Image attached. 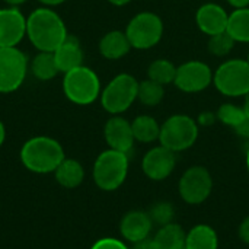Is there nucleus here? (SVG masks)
I'll use <instances>...</instances> for the list:
<instances>
[{
    "mask_svg": "<svg viewBox=\"0 0 249 249\" xmlns=\"http://www.w3.org/2000/svg\"><path fill=\"white\" fill-rule=\"evenodd\" d=\"M4 140H6V128H4V124L0 121V147L3 146Z\"/></svg>",
    "mask_w": 249,
    "mask_h": 249,
    "instance_id": "37",
    "label": "nucleus"
},
{
    "mask_svg": "<svg viewBox=\"0 0 249 249\" xmlns=\"http://www.w3.org/2000/svg\"><path fill=\"white\" fill-rule=\"evenodd\" d=\"M54 177L63 188L73 190L80 187L85 181V168L79 160L66 158L54 171Z\"/></svg>",
    "mask_w": 249,
    "mask_h": 249,
    "instance_id": "19",
    "label": "nucleus"
},
{
    "mask_svg": "<svg viewBox=\"0 0 249 249\" xmlns=\"http://www.w3.org/2000/svg\"><path fill=\"white\" fill-rule=\"evenodd\" d=\"M153 226L155 225L147 212L131 210L123 216L120 222V233L123 241L134 245L144 239H149Z\"/></svg>",
    "mask_w": 249,
    "mask_h": 249,
    "instance_id": "15",
    "label": "nucleus"
},
{
    "mask_svg": "<svg viewBox=\"0 0 249 249\" xmlns=\"http://www.w3.org/2000/svg\"><path fill=\"white\" fill-rule=\"evenodd\" d=\"M238 236H239V239H241L242 244L249 245V216H247L241 222V225L238 228Z\"/></svg>",
    "mask_w": 249,
    "mask_h": 249,
    "instance_id": "32",
    "label": "nucleus"
},
{
    "mask_svg": "<svg viewBox=\"0 0 249 249\" xmlns=\"http://www.w3.org/2000/svg\"><path fill=\"white\" fill-rule=\"evenodd\" d=\"M198 133L197 120L187 114H174L160 124L159 143L175 153L185 152L196 144Z\"/></svg>",
    "mask_w": 249,
    "mask_h": 249,
    "instance_id": "4",
    "label": "nucleus"
},
{
    "mask_svg": "<svg viewBox=\"0 0 249 249\" xmlns=\"http://www.w3.org/2000/svg\"><path fill=\"white\" fill-rule=\"evenodd\" d=\"M128 155L114 150V149H107L102 153L98 155L93 169H92V177L95 185L102 190V191H115L118 190L127 179L128 175Z\"/></svg>",
    "mask_w": 249,
    "mask_h": 249,
    "instance_id": "3",
    "label": "nucleus"
},
{
    "mask_svg": "<svg viewBox=\"0 0 249 249\" xmlns=\"http://www.w3.org/2000/svg\"><path fill=\"white\" fill-rule=\"evenodd\" d=\"M233 9H242V7H249V0H226Z\"/></svg>",
    "mask_w": 249,
    "mask_h": 249,
    "instance_id": "35",
    "label": "nucleus"
},
{
    "mask_svg": "<svg viewBox=\"0 0 249 249\" xmlns=\"http://www.w3.org/2000/svg\"><path fill=\"white\" fill-rule=\"evenodd\" d=\"M28 71L26 55L18 47L0 48V93L18 90Z\"/></svg>",
    "mask_w": 249,
    "mask_h": 249,
    "instance_id": "10",
    "label": "nucleus"
},
{
    "mask_svg": "<svg viewBox=\"0 0 249 249\" xmlns=\"http://www.w3.org/2000/svg\"><path fill=\"white\" fill-rule=\"evenodd\" d=\"M228 20L229 13L225 7L212 1L201 4L196 13V23L198 29L209 36L225 32L228 28Z\"/></svg>",
    "mask_w": 249,
    "mask_h": 249,
    "instance_id": "16",
    "label": "nucleus"
},
{
    "mask_svg": "<svg viewBox=\"0 0 249 249\" xmlns=\"http://www.w3.org/2000/svg\"><path fill=\"white\" fill-rule=\"evenodd\" d=\"M130 249H160L158 247V244L153 239H144L139 244H134L133 248Z\"/></svg>",
    "mask_w": 249,
    "mask_h": 249,
    "instance_id": "34",
    "label": "nucleus"
},
{
    "mask_svg": "<svg viewBox=\"0 0 249 249\" xmlns=\"http://www.w3.org/2000/svg\"><path fill=\"white\" fill-rule=\"evenodd\" d=\"M177 166V153L159 144L149 149L142 159L143 174L156 182H160L172 175Z\"/></svg>",
    "mask_w": 249,
    "mask_h": 249,
    "instance_id": "12",
    "label": "nucleus"
},
{
    "mask_svg": "<svg viewBox=\"0 0 249 249\" xmlns=\"http://www.w3.org/2000/svg\"><path fill=\"white\" fill-rule=\"evenodd\" d=\"M104 139L109 149L130 153L134 146L131 123L121 115H112L104 125Z\"/></svg>",
    "mask_w": 249,
    "mask_h": 249,
    "instance_id": "14",
    "label": "nucleus"
},
{
    "mask_svg": "<svg viewBox=\"0 0 249 249\" xmlns=\"http://www.w3.org/2000/svg\"><path fill=\"white\" fill-rule=\"evenodd\" d=\"M90 249H130L127 247L125 241L117 238H101L98 239Z\"/></svg>",
    "mask_w": 249,
    "mask_h": 249,
    "instance_id": "30",
    "label": "nucleus"
},
{
    "mask_svg": "<svg viewBox=\"0 0 249 249\" xmlns=\"http://www.w3.org/2000/svg\"><path fill=\"white\" fill-rule=\"evenodd\" d=\"M185 238L187 232L182 229V226L172 222L165 226H160L153 241L160 249H179L185 247Z\"/></svg>",
    "mask_w": 249,
    "mask_h": 249,
    "instance_id": "22",
    "label": "nucleus"
},
{
    "mask_svg": "<svg viewBox=\"0 0 249 249\" xmlns=\"http://www.w3.org/2000/svg\"><path fill=\"white\" fill-rule=\"evenodd\" d=\"M216 121H217L216 112H210V111L201 112V114L198 115V118H197V124H198V125H203V127H210V125H213Z\"/></svg>",
    "mask_w": 249,
    "mask_h": 249,
    "instance_id": "31",
    "label": "nucleus"
},
{
    "mask_svg": "<svg viewBox=\"0 0 249 249\" xmlns=\"http://www.w3.org/2000/svg\"><path fill=\"white\" fill-rule=\"evenodd\" d=\"M242 108H244V112H245V115H247V117L249 118V93L244 96V105H242Z\"/></svg>",
    "mask_w": 249,
    "mask_h": 249,
    "instance_id": "38",
    "label": "nucleus"
},
{
    "mask_svg": "<svg viewBox=\"0 0 249 249\" xmlns=\"http://www.w3.org/2000/svg\"><path fill=\"white\" fill-rule=\"evenodd\" d=\"M26 35L38 51L53 53L69 35L63 19L48 7H39L26 18Z\"/></svg>",
    "mask_w": 249,
    "mask_h": 249,
    "instance_id": "1",
    "label": "nucleus"
},
{
    "mask_svg": "<svg viewBox=\"0 0 249 249\" xmlns=\"http://www.w3.org/2000/svg\"><path fill=\"white\" fill-rule=\"evenodd\" d=\"M235 131H236V134L238 136H241V137H244V139H248L249 140V118L247 117L236 128H235Z\"/></svg>",
    "mask_w": 249,
    "mask_h": 249,
    "instance_id": "33",
    "label": "nucleus"
},
{
    "mask_svg": "<svg viewBox=\"0 0 249 249\" xmlns=\"http://www.w3.org/2000/svg\"><path fill=\"white\" fill-rule=\"evenodd\" d=\"M63 92L76 105H90L101 96V80L92 69L79 66L64 73Z\"/></svg>",
    "mask_w": 249,
    "mask_h": 249,
    "instance_id": "5",
    "label": "nucleus"
},
{
    "mask_svg": "<svg viewBox=\"0 0 249 249\" xmlns=\"http://www.w3.org/2000/svg\"><path fill=\"white\" fill-rule=\"evenodd\" d=\"M53 54L61 73H67L79 66H83V50L80 41L74 35H67L66 39L53 51Z\"/></svg>",
    "mask_w": 249,
    "mask_h": 249,
    "instance_id": "17",
    "label": "nucleus"
},
{
    "mask_svg": "<svg viewBox=\"0 0 249 249\" xmlns=\"http://www.w3.org/2000/svg\"><path fill=\"white\" fill-rule=\"evenodd\" d=\"M179 249H185V247H184V248H179Z\"/></svg>",
    "mask_w": 249,
    "mask_h": 249,
    "instance_id": "43",
    "label": "nucleus"
},
{
    "mask_svg": "<svg viewBox=\"0 0 249 249\" xmlns=\"http://www.w3.org/2000/svg\"><path fill=\"white\" fill-rule=\"evenodd\" d=\"M38 1L45 4V6H58V4L64 3L66 0H38Z\"/></svg>",
    "mask_w": 249,
    "mask_h": 249,
    "instance_id": "36",
    "label": "nucleus"
},
{
    "mask_svg": "<svg viewBox=\"0 0 249 249\" xmlns=\"http://www.w3.org/2000/svg\"><path fill=\"white\" fill-rule=\"evenodd\" d=\"M177 76V66L169 61L168 58H158L150 63L147 67V79L166 86V85H174Z\"/></svg>",
    "mask_w": 249,
    "mask_h": 249,
    "instance_id": "25",
    "label": "nucleus"
},
{
    "mask_svg": "<svg viewBox=\"0 0 249 249\" xmlns=\"http://www.w3.org/2000/svg\"><path fill=\"white\" fill-rule=\"evenodd\" d=\"M26 35V18L18 7L0 9V48L16 47Z\"/></svg>",
    "mask_w": 249,
    "mask_h": 249,
    "instance_id": "13",
    "label": "nucleus"
},
{
    "mask_svg": "<svg viewBox=\"0 0 249 249\" xmlns=\"http://www.w3.org/2000/svg\"><path fill=\"white\" fill-rule=\"evenodd\" d=\"M147 213H149L153 225H158L159 228L165 226L168 223H172L174 217H175V209H174L172 203H169V201L155 203Z\"/></svg>",
    "mask_w": 249,
    "mask_h": 249,
    "instance_id": "29",
    "label": "nucleus"
},
{
    "mask_svg": "<svg viewBox=\"0 0 249 249\" xmlns=\"http://www.w3.org/2000/svg\"><path fill=\"white\" fill-rule=\"evenodd\" d=\"M111 4H114V6H125V4H128L131 0H108Z\"/></svg>",
    "mask_w": 249,
    "mask_h": 249,
    "instance_id": "39",
    "label": "nucleus"
},
{
    "mask_svg": "<svg viewBox=\"0 0 249 249\" xmlns=\"http://www.w3.org/2000/svg\"><path fill=\"white\" fill-rule=\"evenodd\" d=\"M131 130L134 140L139 143L150 144L159 140L160 134V124L152 115H137L131 121Z\"/></svg>",
    "mask_w": 249,
    "mask_h": 249,
    "instance_id": "21",
    "label": "nucleus"
},
{
    "mask_svg": "<svg viewBox=\"0 0 249 249\" xmlns=\"http://www.w3.org/2000/svg\"><path fill=\"white\" fill-rule=\"evenodd\" d=\"M185 249H219L217 232L206 223L193 226L187 232Z\"/></svg>",
    "mask_w": 249,
    "mask_h": 249,
    "instance_id": "20",
    "label": "nucleus"
},
{
    "mask_svg": "<svg viewBox=\"0 0 249 249\" xmlns=\"http://www.w3.org/2000/svg\"><path fill=\"white\" fill-rule=\"evenodd\" d=\"M216 117H217V121H220L222 124L231 127V128H236L245 118V112H244V108L242 107H238L232 102H226V104H222L219 107V109L216 111Z\"/></svg>",
    "mask_w": 249,
    "mask_h": 249,
    "instance_id": "27",
    "label": "nucleus"
},
{
    "mask_svg": "<svg viewBox=\"0 0 249 249\" xmlns=\"http://www.w3.org/2000/svg\"><path fill=\"white\" fill-rule=\"evenodd\" d=\"M235 44H236V41L229 35L228 31H225V32H220V34L209 36L207 48H209V53L212 55L226 57L233 50Z\"/></svg>",
    "mask_w": 249,
    "mask_h": 249,
    "instance_id": "28",
    "label": "nucleus"
},
{
    "mask_svg": "<svg viewBox=\"0 0 249 249\" xmlns=\"http://www.w3.org/2000/svg\"><path fill=\"white\" fill-rule=\"evenodd\" d=\"M9 6H12V7H16V6H19V4H23L26 0H4Z\"/></svg>",
    "mask_w": 249,
    "mask_h": 249,
    "instance_id": "40",
    "label": "nucleus"
},
{
    "mask_svg": "<svg viewBox=\"0 0 249 249\" xmlns=\"http://www.w3.org/2000/svg\"><path fill=\"white\" fill-rule=\"evenodd\" d=\"M214 88L225 96L239 98L249 93V63L242 58L223 61L213 73Z\"/></svg>",
    "mask_w": 249,
    "mask_h": 249,
    "instance_id": "7",
    "label": "nucleus"
},
{
    "mask_svg": "<svg viewBox=\"0 0 249 249\" xmlns=\"http://www.w3.org/2000/svg\"><path fill=\"white\" fill-rule=\"evenodd\" d=\"M165 96V86L146 79L139 82V90H137V101L146 107H158Z\"/></svg>",
    "mask_w": 249,
    "mask_h": 249,
    "instance_id": "26",
    "label": "nucleus"
},
{
    "mask_svg": "<svg viewBox=\"0 0 249 249\" xmlns=\"http://www.w3.org/2000/svg\"><path fill=\"white\" fill-rule=\"evenodd\" d=\"M66 159L63 146L53 137L36 136L25 142L20 149L22 165L34 174H54Z\"/></svg>",
    "mask_w": 249,
    "mask_h": 249,
    "instance_id": "2",
    "label": "nucleus"
},
{
    "mask_svg": "<svg viewBox=\"0 0 249 249\" xmlns=\"http://www.w3.org/2000/svg\"><path fill=\"white\" fill-rule=\"evenodd\" d=\"M139 82L133 74H117L101 92V105L111 115H121L137 101Z\"/></svg>",
    "mask_w": 249,
    "mask_h": 249,
    "instance_id": "6",
    "label": "nucleus"
},
{
    "mask_svg": "<svg viewBox=\"0 0 249 249\" xmlns=\"http://www.w3.org/2000/svg\"><path fill=\"white\" fill-rule=\"evenodd\" d=\"M247 169H248V174H249V147H248V150H247Z\"/></svg>",
    "mask_w": 249,
    "mask_h": 249,
    "instance_id": "41",
    "label": "nucleus"
},
{
    "mask_svg": "<svg viewBox=\"0 0 249 249\" xmlns=\"http://www.w3.org/2000/svg\"><path fill=\"white\" fill-rule=\"evenodd\" d=\"M178 191L184 203L191 206L203 204L213 191V177L201 165L190 166L179 178Z\"/></svg>",
    "mask_w": 249,
    "mask_h": 249,
    "instance_id": "9",
    "label": "nucleus"
},
{
    "mask_svg": "<svg viewBox=\"0 0 249 249\" xmlns=\"http://www.w3.org/2000/svg\"><path fill=\"white\" fill-rule=\"evenodd\" d=\"M125 35L134 50H150L159 44L163 35V22L153 12H140L134 15L127 28Z\"/></svg>",
    "mask_w": 249,
    "mask_h": 249,
    "instance_id": "8",
    "label": "nucleus"
},
{
    "mask_svg": "<svg viewBox=\"0 0 249 249\" xmlns=\"http://www.w3.org/2000/svg\"><path fill=\"white\" fill-rule=\"evenodd\" d=\"M247 60H248V63H249V51H248V58H247Z\"/></svg>",
    "mask_w": 249,
    "mask_h": 249,
    "instance_id": "42",
    "label": "nucleus"
},
{
    "mask_svg": "<svg viewBox=\"0 0 249 249\" xmlns=\"http://www.w3.org/2000/svg\"><path fill=\"white\" fill-rule=\"evenodd\" d=\"M31 71L38 80L47 82V80L54 79L60 70L57 67L53 53L39 51L31 63Z\"/></svg>",
    "mask_w": 249,
    "mask_h": 249,
    "instance_id": "24",
    "label": "nucleus"
},
{
    "mask_svg": "<svg viewBox=\"0 0 249 249\" xmlns=\"http://www.w3.org/2000/svg\"><path fill=\"white\" fill-rule=\"evenodd\" d=\"M226 31L236 42L249 44V7L235 9L229 13Z\"/></svg>",
    "mask_w": 249,
    "mask_h": 249,
    "instance_id": "23",
    "label": "nucleus"
},
{
    "mask_svg": "<svg viewBox=\"0 0 249 249\" xmlns=\"http://www.w3.org/2000/svg\"><path fill=\"white\" fill-rule=\"evenodd\" d=\"M212 67L200 60H190L177 67L174 85L184 93H198L213 83Z\"/></svg>",
    "mask_w": 249,
    "mask_h": 249,
    "instance_id": "11",
    "label": "nucleus"
},
{
    "mask_svg": "<svg viewBox=\"0 0 249 249\" xmlns=\"http://www.w3.org/2000/svg\"><path fill=\"white\" fill-rule=\"evenodd\" d=\"M131 50V44L124 31H109L99 41V53L107 60H120Z\"/></svg>",
    "mask_w": 249,
    "mask_h": 249,
    "instance_id": "18",
    "label": "nucleus"
}]
</instances>
